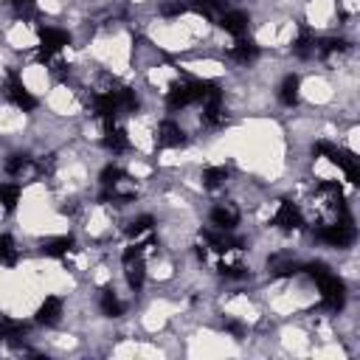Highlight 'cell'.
Returning a JSON list of instances; mask_svg holds the SVG:
<instances>
[{
	"label": "cell",
	"instance_id": "obj_11",
	"mask_svg": "<svg viewBox=\"0 0 360 360\" xmlns=\"http://www.w3.org/2000/svg\"><path fill=\"white\" fill-rule=\"evenodd\" d=\"M298 90H301V79L295 73H287L278 84V101L284 107H295L298 104Z\"/></svg>",
	"mask_w": 360,
	"mask_h": 360
},
{
	"label": "cell",
	"instance_id": "obj_18",
	"mask_svg": "<svg viewBox=\"0 0 360 360\" xmlns=\"http://www.w3.org/2000/svg\"><path fill=\"white\" fill-rule=\"evenodd\" d=\"M20 202V186L17 183H0V205L6 211H14Z\"/></svg>",
	"mask_w": 360,
	"mask_h": 360
},
{
	"label": "cell",
	"instance_id": "obj_19",
	"mask_svg": "<svg viewBox=\"0 0 360 360\" xmlns=\"http://www.w3.org/2000/svg\"><path fill=\"white\" fill-rule=\"evenodd\" d=\"M124 177H127V172H124L121 166L107 163V166L101 169V174H98V183H101V188H110V186H115V183L124 180Z\"/></svg>",
	"mask_w": 360,
	"mask_h": 360
},
{
	"label": "cell",
	"instance_id": "obj_6",
	"mask_svg": "<svg viewBox=\"0 0 360 360\" xmlns=\"http://www.w3.org/2000/svg\"><path fill=\"white\" fill-rule=\"evenodd\" d=\"M273 225L281 231H298V228H304V214L295 202L284 200V202H278V208L273 214Z\"/></svg>",
	"mask_w": 360,
	"mask_h": 360
},
{
	"label": "cell",
	"instance_id": "obj_9",
	"mask_svg": "<svg viewBox=\"0 0 360 360\" xmlns=\"http://www.w3.org/2000/svg\"><path fill=\"white\" fill-rule=\"evenodd\" d=\"M121 264H124L127 287H129L132 292H141V287H143V281H146V262H143V256H135V259L121 262Z\"/></svg>",
	"mask_w": 360,
	"mask_h": 360
},
{
	"label": "cell",
	"instance_id": "obj_12",
	"mask_svg": "<svg viewBox=\"0 0 360 360\" xmlns=\"http://www.w3.org/2000/svg\"><path fill=\"white\" fill-rule=\"evenodd\" d=\"M98 307H101V312H104L107 318H121V315H124V301L118 298V292H115L112 287H104V290L98 292Z\"/></svg>",
	"mask_w": 360,
	"mask_h": 360
},
{
	"label": "cell",
	"instance_id": "obj_17",
	"mask_svg": "<svg viewBox=\"0 0 360 360\" xmlns=\"http://www.w3.org/2000/svg\"><path fill=\"white\" fill-rule=\"evenodd\" d=\"M17 259H20V250H17L14 239L8 233H0V264L3 267H14Z\"/></svg>",
	"mask_w": 360,
	"mask_h": 360
},
{
	"label": "cell",
	"instance_id": "obj_16",
	"mask_svg": "<svg viewBox=\"0 0 360 360\" xmlns=\"http://www.w3.org/2000/svg\"><path fill=\"white\" fill-rule=\"evenodd\" d=\"M292 51L298 53V56H315V51H318V37L309 31V28H301V34L295 37V42H292Z\"/></svg>",
	"mask_w": 360,
	"mask_h": 360
},
{
	"label": "cell",
	"instance_id": "obj_15",
	"mask_svg": "<svg viewBox=\"0 0 360 360\" xmlns=\"http://www.w3.org/2000/svg\"><path fill=\"white\" fill-rule=\"evenodd\" d=\"M259 56V45L253 42V39H245V37H239L236 42H233V48H231V59H236V62H253Z\"/></svg>",
	"mask_w": 360,
	"mask_h": 360
},
{
	"label": "cell",
	"instance_id": "obj_10",
	"mask_svg": "<svg viewBox=\"0 0 360 360\" xmlns=\"http://www.w3.org/2000/svg\"><path fill=\"white\" fill-rule=\"evenodd\" d=\"M62 298L59 295H45V301L39 304V309H37V323H42V326H53V323H59V318H62Z\"/></svg>",
	"mask_w": 360,
	"mask_h": 360
},
{
	"label": "cell",
	"instance_id": "obj_5",
	"mask_svg": "<svg viewBox=\"0 0 360 360\" xmlns=\"http://www.w3.org/2000/svg\"><path fill=\"white\" fill-rule=\"evenodd\" d=\"M217 22H219V28L225 31V34H231V37H245L248 34V28H250V17L245 14V11H239V8H225L222 14H217Z\"/></svg>",
	"mask_w": 360,
	"mask_h": 360
},
{
	"label": "cell",
	"instance_id": "obj_14",
	"mask_svg": "<svg viewBox=\"0 0 360 360\" xmlns=\"http://www.w3.org/2000/svg\"><path fill=\"white\" fill-rule=\"evenodd\" d=\"M73 245H76V239L73 236H53V239H45L42 242V256H53V259H62V256H68L70 250H73Z\"/></svg>",
	"mask_w": 360,
	"mask_h": 360
},
{
	"label": "cell",
	"instance_id": "obj_20",
	"mask_svg": "<svg viewBox=\"0 0 360 360\" xmlns=\"http://www.w3.org/2000/svg\"><path fill=\"white\" fill-rule=\"evenodd\" d=\"M11 3H14V8H17V11H25V14H28V11L34 8V3H37V0H11Z\"/></svg>",
	"mask_w": 360,
	"mask_h": 360
},
{
	"label": "cell",
	"instance_id": "obj_7",
	"mask_svg": "<svg viewBox=\"0 0 360 360\" xmlns=\"http://www.w3.org/2000/svg\"><path fill=\"white\" fill-rule=\"evenodd\" d=\"M239 219H242V214L233 202H217L211 208V225L219 231H233L239 225Z\"/></svg>",
	"mask_w": 360,
	"mask_h": 360
},
{
	"label": "cell",
	"instance_id": "obj_13",
	"mask_svg": "<svg viewBox=\"0 0 360 360\" xmlns=\"http://www.w3.org/2000/svg\"><path fill=\"white\" fill-rule=\"evenodd\" d=\"M228 177H231L228 166H205V169H202V174H200V180H202V188H208V191H217V188H222V186L228 183Z\"/></svg>",
	"mask_w": 360,
	"mask_h": 360
},
{
	"label": "cell",
	"instance_id": "obj_8",
	"mask_svg": "<svg viewBox=\"0 0 360 360\" xmlns=\"http://www.w3.org/2000/svg\"><path fill=\"white\" fill-rule=\"evenodd\" d=\"M101 143L107 146V152L121 155V152L129 149V135H127V129H124L118 121H112V124H104V138H101Z\"/></svg>",
	"mask_w": 360,
	"mask_h": 360
},
{
	"label": "cell",
	"instance_id": "obj_2",
	"mask_svg": "<svg viewBox=\"0 0 360 360\" xmlns=\"http://www.w3.org/2000/svg\"><path fill=\"white\" fill-rule=\"evenodd\" d=\"M315 239L323 242V245H332V248H346L354 242V225H352V217H338V222L332 225H321L315 231Z\"/></svg>",
	"mask_w": 360,
	"mask_h": 360
},
{
	"label": "cell",
	"instance_id": "obj_3",
	"mask_svg": "<svg viewBox=\"0 0 360 360\" xmlns=\"http://www.w3.org/2000/svg\"><path fill=\"white\" fill-rule=\"evenodd\" d=\"M3 96L17 107V110H22V112H31V110H37V98L28 93V87L22 84V79H20V73L11 68L8 73H6V82H3Z\"/></svg>",
	"mask_w": 360,
	"mask_h": 360
},
{
	"label": "cell",
	"instance_id": "obj_4",
	"mask_svg": "<svg viewBox=\"0 0 360 360\" xmlns=\"http://www.w3.org/2000/svg\"><path fill=\"white\" fill-rule=\"evenodd\" d=\"M155 141H158V146H163V149H177V146H183L188 138H186V129H183L177 121L163 118V121L158 124Z\"/></svg>",
	"mask_w": 360,
	"mask_h": 360
},
{
	"label": "cell",
	"instance_id": "obj_1",
	"mask_svg": "<svg viewBox=\"0 0 360 360\" xmlns=\"http://www.w3.org/2000/svg\"><path fill=\"white\" fill-rule=\"evenodd\" d=\"M37 37H39V42H37V59L39 62H51L70 42L68 31L65 28H56V25H39L37 28Z\"/></svg>",
	"mask_w": 360,
	"mask_h": 360
}]
</instances>
